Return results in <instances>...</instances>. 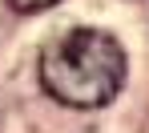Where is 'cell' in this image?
Returning <instances> with one entry per match:
<instances>
[{
	"instance_id": "1",
	"label": "cell",
	"mask_w": 149,
	"mask_h": 133,
	"mask_svg": "<svg viewBox=\"0 0 149 133\" xmlns=\"http://www.w3.org/2000/svg\"><path fill=\"white\" fill-rule=\"evenodd\" d=\"M125 77L129 61L109 28H65L40 49V85L69 109H101L117 101Z\"/></svg>"
},
{
	"instance_id": "2",
	"label": "cell",
	"mask_w": 149,
	"mask_h": 133,
	"mask_svg": "<svg viewBox=\"0 0 149 133\" xmlns=\"http://www.w3.org/2000/svg\"><path fill=\"white\" fill-rule=\"evenodd\" d=\"M52 4H61V0H8V8L12 12H20V16H32V12H45Z\"/></svg>"
}]
</instances>
